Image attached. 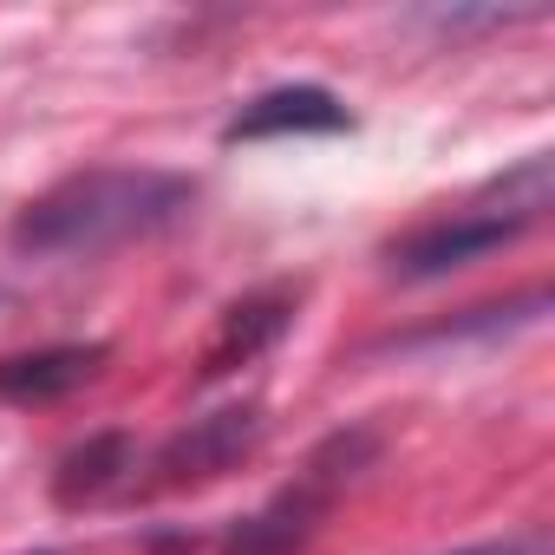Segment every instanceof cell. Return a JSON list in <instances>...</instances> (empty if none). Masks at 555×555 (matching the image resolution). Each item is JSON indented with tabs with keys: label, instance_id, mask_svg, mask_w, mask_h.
Returning <instances> with one entry per match:
<instances>
[{
	"label": "cell",
	"instance_id": "cell-1",
	"mask_svg": "<svg viewBox=\"0 0 555 555\" xmlns=\"http://www.w3.org/2000/svg\"><path fill=\"white\" fill-rule=\"evenodd\" d=\"M190 196H196L190 177H170V170H86L27 203V216L14 222V248L105 255V248H125V242L177 222L190 209Z\"/></svg>",
	"mask_w": 555,
	"mask_h": 555
},
{
	"label": "cell",
	"instance_id": "cell-2",
	"mask_svg": "<svg viewBox=\"0 0 555 555\" xmlns=\"http://www.w3.org/2000/svg\"><path fill=\"white\" fill-rule=\"evenodd\" d=\"M255 444H261V412H255V405L209 412V418H196L190 431H177V438L157 451V464H151V490H196V483L235 470Z\"/></svg>",
	"mask_w": 555,
	"mask_h": 555
},
{
	"label": "cell",
	"instance_id": "cell-3",
	"mask_svg": "<svg viewBox=\"0 0 555 555\" xmlns=\"http://www.w3.org/2000/svg\"><path fill=\"white\" fill-rule=\"evenodd\" d=\"M522 229H529V216L496 209V203H477V209H457V216H444V222H431V229L405 235V242L392 248V268H399V274H412V282H425V274L464 268V261H477V255H490V248L516 242Z\"/></svg>",
	"mask_w": 555,
	"mask_h": 555
},
{
	"label": "cell",
	"instance_id": "cell-4",
	"mask_svg": "<svg viewBox=\"0 0 555 555\" xmlns=\"http://www.w3.org/2000/svg\"><path fill=\"white\" fill-rule=\"evenodd\" d=\"M295 308H301V282H274V288H255V295L229 301L216 334H209V347H203V360H196V379H222L235 366H255L274 340L288 334Z\"/></svg>",
	"mask_w": 555,
	"mask_h": 555
},
{
	"label": "cell",
	"instance_id": "cell-5",
	"mask_svg": "<svg viewBox=\"0 0 555 555\" xmlns=\"http://www.w3.org/2000/svg\"><path fill=\"white\" fill-rule=\"evenodd\" d=\"M347 125L353 118H347V105L334 92H321V86H282V92L248 99L222 125V138L242 144V138H301V131H347Z\"/></svg>",
	"mask_w": 555,
	"mask_h": 555
},
{
	"label": "cell",
	"instance_id": "cell-6",
	"mask_svg": "<svg viewBox=\"0 0 555 555\" xmlns=\"http://www.w3.org/2000/svg\"><path fill=\"white\" fill-rule=\"evenodd\" d=\"M105 347H47V353H21L0 360V399H60L73 386H86L99 373Z\"/></svg>",
	"mask_w": 555,
	"mask_h": 555
},
{
	"label": "cell",
	"instance_id": "cell-7",
	"mask_svg": "<svg viewBox=\"0 0 555 555\" xmlns=\"http://www.w3.org/2000/svg\"><path fill=\"white\" fill-rule=\"evenodd\" d=\"M118 470H125V438H92V444H79V451L60 464L53 496H60L66 509H79V503H92Z\"/></svg>",
	"mask_w": 555,
	"mask_h": 555
}]
</instances>
